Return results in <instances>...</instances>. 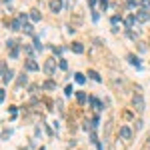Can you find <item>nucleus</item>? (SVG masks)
<instances>
[{"mask_svg": "<svg viewBox=\"0 0 150 150\" xmlns=\"http://www.w3.org/2000/svg\"><path fill=\"white\" fill-rule=\"evenodd\" d=\"M24 20H26V14H20L16 20H12V30H24V24H26Z\"/></svg>", "mask_w": 150, "mask_h": 150, "instance_id": "obj_1", "label": "nucleus"}, {"mask_svg": "<svg viewBox=\"0 0 150 150\" xmlns=\"http://www.w3.org/2000/svg\"><path fill=\"white\" fill-rule=\"evenodd\" d=\"M132 104H134V108H136L138 112H142V110H144V98H142V94H134Z\"/></svg>", "mask_w": 150, "mask_h": 150, "instance_id": "obj_2", "label": "nucleus"}, {"mask_svg": "<svg viewBox=\"0 0 150 150\" xmlns=\"http://www.w3.org/2000/svg\"><path fill=\"white\" fill-rule=\"evenodd\" d=\"M136 20H138V22H148V20H150L148 8H140V10L136 12Z\"/></svg>", "mask_w": 150, "mask_h": 150, "instance_id": "obj_3", "label": "nucleus"}, {"mask_svg": "<svg viewBox=\"0 0 150 150\" xmlns=\"http://www.w3.org/2000/svg\"><path fill=\"white\" fill-rule=\"evenodd\" d=\"M10 80H12V70L6 68V64L2 62V84H8Z\"/></svg>", "mask_w": 150, "mask_h": 150, "instance_id": "obj_4", "label": "nucleus"}, {"mask_svg": "<svg viewBox=\"0 0 150 150\" xmlns=\"http://www.w3.org/2000/svg\"><path fill=\"white\" fill-rule=\"evenodd\" d=\"M120 136H122L124 140H130V138H132V130H130L128 126H122V128H120Z\"/></svg>", "mask_w": 150, "mask_h": 150, "instance_id": "obj_5", "label": "nucleus"}, {"mask_svg": "<svg viewBox=\"0 0 150 150\" xmlns=\"http://www.w3.org/2000/svg\"><path fill=\"white\" fill-rule=\"evenodd\" d=\"M26 70H30V72H36L38 70V64H36L34 58H28V60H26Z\"/></svg>", "mask_w": 150, "mask_h": 150, "instance_id": "obj_6", "label": "nucleus"}, {"mask_svg": "<svg viewBox=\"0 0 150 150\" xmlns=\"http://www.w3.org/2000/svg\"><path fill=\"white\" fill-rule=\"evenodd\" d=\"M134 22H136V14H130V16H126L124 26H126V28H132V26H134Z\"/></svg>", "mask_w": 150, "mask_h": 150, "instance_id": "obj_7", "label": "nucleus"}, {"mask_svg": "<svg viewBox=\"0 0 150 150\" xmlns=\"http://www.w3.org/2000/svg\"><path fill=\"white\" fill-rule=\"evenodd\" d=\"M44 72H46V74H52V72H54V60H52V58L46 60V64H44Z\"/></svg>", "mask_w": 150, "mask_h": 150, "instance_id": "obj_8", "label": "nucleus"}, {"mask_svg": "<svg viewBox=\"0 0 150 150\" xmlns=\"http://www.w3.org/2000/svg\"><path fill=\"white\" fill-rule=\"evenodd\" d=\"M50 8H52V12H60L62 2H60V0H52V2H50Z\"/></svg>", "mask_w": 150, "mask_h": 150, "instance_id": "obj_9", "label": "nucleus"}, {"mask_svg": "<svg viewBox=\"0 0 150 150\" xmlns=\"http://www.w3.org/2000/svg\"><path fill=\"white\" fill-rule=\"evenodd\" d=\"M128 62L132 64V66H136V68H140V60L134 56V54H128Z\"/></svg>", "mask_w": 150, "mask_h": 150, "instance_id": "obj_10", "label": "nucleus"}, {"mask_svg": "<svg viewBox=\"0 0 150 150\" xmlns=\"http://www.w3.org/2000/svg\"><path fill=\"white\" fill-rule=\"evenodd\" d=\"M72 50H74L76 54H82V52H84V46H82L80 42H72Z\"/></svg>", "mask_w": 150, "mask_h": 150, "instance_id": "obj_11", "label": "nucleus"}, {"mask_svg": "<svg viewBox=\"0 0 150 150\" xmlns=\"http://www.w3.org/2000/svg\"><path fill=\"white\" fill-rule=\"evenodd\" d=\"M88 76L94 80V82H102V78H100V74L98 72H94V70H88Z\"/></svg>", "mask_w": 150, "mask_h": 150, "instance_id": "obj_12", "label": "nucleus"}, {"mask_svg": "<svg viewBox=\"0 0 150 150\" xmlns=\"http://www.w3.org/2000/svg\"><path fill=\"white\" fill-rule=\"evenodd\" d=\"M42 88H44V90H54V88H56V84H54L52 80H48V82H44V84H42Z\"/></svg>", "mask_w": 150, "mask_h": 150, "instance_id": "obj_13", "label": "nucleus"}, {"mask_svg": "<svg viewBox=\"0 0 150 150\" xmlns=\"http://www.w3.org/2000/svg\"><path fill=\"white\" fill-rule=\"evenodd\" d=\"M90 102H92V106H94L96 110H102V104H100V100H98V98H90Z\"/></svg>", "mask_w": 150, "mask_h": 150, "instance_id": "obj_14", "label": "nucleus"}, {"mask_svg": "<svg viewBox=\"0 0 150 150\" xmlns=\"http://www.w3.org/2000/svg\"><path fill=\"white\" fill-rule=\"evenodd\" d=\"M74 80L78 82V84H84V82H86V78H84V74H80V72H76V74H74Z\"/></svg>", "mask_w": 150, "mask_h": 150, "instance_id": "obj_15", "label": "nucleus"}, {"mask_svg": "<svg viewBox=\"0 0 150 150\" xmlns=\"http://www.w3.org/2000/svg\"><path fill=\"white\" fill-rule=\"evenodd\" d=\"M32 38H34V48H36V50H42L44 46H42V42H40V38H38L36 34H34V36H32Z\"/></svg>", "mask_w": 150, "mask_h": 150, "instance_id": "obj_16", "label": "nucleus"}, {"mask_svg": "<svg viewBox=\"0 0 150 150\" xmlns=\"http://www.w3.org/2000/svg\"><path fill=\"white\" fill-rule=\"evenodd\" d=\"M30 18H32L34 22H38V20H40L42 16H40V12H38V10H32V12H30Z\"/></svg>", "mask_w": 150, "mask_h": 150, "instance_id": "obj_17", "label": "nucleus"}, {"mask_svg": "<svg viewBox=\"0 0 150 150\" xmlns=\"http://www.w3.org/2000/svg\"><path fill=\"white\" fill-rule=\"evenodd\" d=\"M76 98H78V102H80V104H84V102H86V94H84V92H76Z\"/></svg>", "mask_w": 150, "mask_h": 150, "instance_id": "obj_18", "label": "nucleus"}, {"mask_svg": "<svg viewBox=\"0 0 150 150\" xmlns=\"http://www.w3.org/2000/svg\"><path fill=\"white\" fill-rule=\"evenodd\" d=\"M110 22H112V26H118V24L122 22V18H120V16H112V20H110Z\"/></svg>", "mask_w": 150, "mask_h": 150, "instance_id": "obj_19", "label": "nucleus"}, {"mask_svg": "<svg viewBox=\"0 0 150 150\" xmlns=\"http://www.w3.org/2000/svg\"><path fill=\"white\" fill-rule=\"evenodd\" d=\"M24 32H26V34H32V36H34V30H32V26H30V24H24Z\"/></svg>", "mask_w": 150, "mask_h": 150, "instance_id": "obj_20", "label": "nucleus"}, {"mask_svg": "<svg viewBox=\"0 0 150 150\" xmlns=\"http://www.w3.org/2000/svg\"><path fill=\"white\" fill-rule=\"evenodd\" d=\"M6 46H8L10 50H16V42H14V40H6Z\"/></svg>", "mask_w": 150, "mask_h": 150, "instance_id": "obj_21", "label": "nucleus"}, {"mask_svg": "<svg viewBox=\"0 0 150 150\" xmlns=\"http://www.w3.org/2000/svg\"><path fill=\"white\" fill-rule=\"evenodd\" d=\"M28 82V78H26V74H22L20 78H18V86H22V84H26Z\"/></svg>", "mask_w": 150, "mask_h": 150, "instance_id": "obj_22", "label": "nucleus"}, {"mask_svg": "<svg viewBox=\"0 0 150 150\" xmlns=\"http://www.w3.org/2000/svg\"><path fill=\"white\" fill-rule=\"evenodd\" d=\"M52 52H54V54H60L62 48H60V46H52Z\"/></svg>", "mask_w": 150, "mask_h": 150, "instance_id": "obj_23", "label": "nucleus"}, {"mask_svg": "<svg viewBox=\"0 0 150 150\" xmlns=\"http://www.w3.org/2000/svg\"><path fill=\"white\" fill-rule=\"evenodd\" d=\"M60 68H62V70H66V68H68V64H66V60H62V58H60Z\"/></svg>", "mask_w": 150, "mask_h": 150, "instance_id": "obj_24", "label": "nucleus"}, {"mask_svg": "<svg viewBox=\"0 0 150 150\" xmlns=\"http://www.w3.org/2000/svg\"><path fill=\"white\" fill-rule=\"evenodd\" d=\"M100 6H102V10H106V6H108V0H100Z\"/></svg>", "mask_w": 150, "mask_h": 150, "instance_id": "obj_25", "label": "nucleus"}, {"mask_svg": "<svg viewBox=\"0 0 150 150\" xmlns=\"http://www.w3.org/2000/svg\"><path fill=\"white\" fill-rule=\"evenodd\" d=\"M10 56H12V58H16V56H18V48H16V50H10Z\"/></svg>", "mask_w": 150, "mask_h": 150, "instance_id": "obj_26", "label": "nucleus"}, {"mask_svg": "<svg viewBox=\"0 0 150 150\" xmlns=\"http://www.w3.org/2000/svg\"><path fill=\"white\" fill-rule=\"evenodd\" d=\"M142 4H144V6H150V0H142Z\"/></svg>", "mask_w": 150, "mask_h": 150, "instance_id": "obj_27", "label": "nucleus"}, {"mask_svg": "<svg viewBox=\"0 0 150 150\" xmlns=\"http://www.w3.org/2000/svg\"><path fill=\"white\" fill-rule=\"evenodd\" d=\"M2 2H10V0H2Z\"/></svg>", "mask_w": 150, "mask_h": 150, "instance_id": "obj_28", "label": "nucleus"}, {"mask_svg": "<svg viewBox=\"0 0 150 150\" xmlns=\"http://www.w3.org/2000/svg\"><path fill=\"white\" fill-rule=\"evenodd\" d=\"M40 150H44V148H40Z\"/></svg>", "mask_w": 150, "mask_h": 150, "instance_id": "obj_29", "label": "nucleus"}]
</instances>
